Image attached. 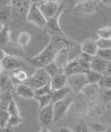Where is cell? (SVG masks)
I'll return each instance as SVG.
<instances>
[{
    "label": "cell",
    "instance_id": "cell-1",
    "mask_svg": "<svg viewBox=\"0 0 111 132\" xmlns=\"http://www.w3.org/2000/svg\"><path fill=\"white\" fill-rule=\"evenodd\" d=\"M57 52H58L57 47H56L53 45V42L50 40L41 52L33 56L32 58H30V63L36 69H43L46 65H48L49 63L54 61Z\"/></svg>",
    "mask_w": 111,
    "mask_h": 132
},
{
    "label": "cell",
    "instance_id": "cell-2",
    "mask_svg": "<svg viewBox=\"0 0 111 132\" xmlns=\"http://www.w3.org/2000/svg\"><path fill=\"white\" fill-rule=\"evenodd\" d=\"M39 10L46 18V20H49L54 16H57L60 11V7L62 3L60 1H53V0H42V1H36Z\"/></svg>",
    "mask_w": 111,
    "mask_h": 132
},
{
    "label": "cell",
    "instance_id": "cell-3",
    "mask_svg": "<svg viewBox=\"0 0 111 132\" xmlns=\"http://www.w3.org/2000/svg\"><path fill=\"white\" fill-rule=\"evenodd\" d=\"M26 19H27L28 22L35 24L36 27H39L41 29H43L44 24H46V22H47L46 18L43 17V14L39 10L36 1H30L28 11H27V13H26Z\"/></svg>",
    "mask_w": 111,
    "mask_h": 132
},
{
    "label": "cell",
    "instance_id": "cell-4",
    "mask_svg": "<svg viewBox=\"0 0 111 132\" xmlns=\"http://www.w3.org/2000/svg\"><path fill=\"white\" fill-rule=\"evenodd\" d=\"M73 103V99L72 97H67L64 100L57 101L52 103V109H53V122H57L60 119H62L68 113V111L71 108V105Z\"/></svg>",
    "mask_w": 111,
    "mask_h": 132
},
{
    "label": "cell",
    "instance_id": "cell-5",
    "mask_svg": "<svg viewBox=\"0 0 111 132\" xmlns=\"http://www.w3.org/2000/svg\"><path fill=\"white\" fill-rule=\"evenodd\" d=\"M49 81H50L49 76L44 72L43 69H36V71L32 73V76L28 78L26 84L30 87L32 90H36L48 84Z\"/></svg>",
    "mask_w": 111,
    "mask_h": 132
},
{
    "label": "cell",
    "instance_id": "cell-6",
    "mask_svg": "<svg viewBox=\"0 0 111 132\" xmlns=\"http://www.w3.org/2000/svg\"><path fill=\"white\" fill-rule=\"evenodd\" d=\"M88 84L86 73H78L67 77V86L75 93H80L82 89Z\"/></svg>",
    "mask_w": 111,
    "mask_h": 132
},
{
    "label": "cell",
    "instance_id": "cell-7",
    "mask_svg": "<svg viewBox=\"0 0 111 132\" xmlns=\"http://www.w3.org/2000/svg\"><path fill=\"white\" fill-rule=\"evenodd\" d=\"M88 71H89V64L82 61L80 58L68 62V64L64 69V73L67 77L78 75V73H87Z\"/></svg>",
    "mask_w": 111,
    "mask_h": 132
},
{
    "label": "cell",
    "instance_id": "cell-8",
    "mask_svg": "<svg viewBox=\"0 0 111 132\" xmlns=\"http://www.w3.org/2000/svg\"><path fill=\"white\" fill-rule=\"evenodd\" d=\"M61 11H59V13L57 16H54L53 18L47 20L46 24L43 27V30L48 32L51 37H56V36H64L65 32L62 31V29L60 27V23H59V19H60V16H61Z\"/></svg>",
    "mask_w": 111,
    "mask_h": 132
},
{
    "label": "cell",
    "instance_id": "cell-9",
    "mask_svg": "<svg viewBox=\"0 0 111 132\" xmlns=\"http://www.w3.org/2000/svg\"><path fill=\"white\" fill-rule=\"evenodd\" d=\"M1 64H2L3 70L11 72V71L18 70V69H21V67L25 64V62L19 57L12 56V54H8V56L3 59Z\"/></svg>",
    "mask_w": 111,
    "mask_h": 132
},
{
    "label": "cell",
    "instance_id": "cell-10",
    "mask_svg": "<svg viewBox=\"0 0 111 132\" xmlns=\"http://www.w3.org/2000/svg\"><path fill=\"white\" fill-rule=\"evenodd\" d=\"M39 122L43 128L49 127L53 122V109L52 104H49L47 107L40 109L39 111Z\"/></svg>",
    "mask_w": 111,
    "mask_h": 132
},
{
    "label": "cell",
    "instance_id": "cell-11",
    "mask_svg": "<svg viewBox=\"0 0 111 132\" xmlns=\"http://www.w3.org/2000/svg\"><path fill=\"white\" fill-rule=\"evenodd\" d=\"M98 8V2L97 1H91V0H86V1H79L75 6V10L79 11L83 14H92L97 11Z\"/></svg>",
    "mask_w": 111,
    "mask_h": 132
},
{
    "label": "cell",
    "instance_id": "cell-12",
    "mask_svg": "<svg viewBox=\"0 0 111 132\" xmlns=\"http://www.w3.org/2000/svg\"><path fill=\"white\" fill-rule=\"evenodd\" d=\"M109 63H110V61H106V60L100 59V58L94 56V57H92L90 63H89V70L100 73V75H103L106 71L107 65Z\"/></svg>",
    "mask_w": 111,
    "mask_h": 132
},
{
    "label": "cell",
    "instance_id": "cell-13",
    "mask_svg": "<svg viewBox=\"0 0 111 132\" xmlns=\"http://www.w3.org/2000/svg\"><path fill=\"white\" fill-rule=\"evenodd\" d=\"M51 41L53 42V45L57 47L58 50H61V49H68V48H71L75 45H77L76 42H73L71 39L64 36H56V37H51Z\"/></svg>",
    "mask_w": 111,
    "mask_h": 132
},
{
    "label": "cell",
    "instance_id": "cell-14",
    "mask_svg": "<svg viewBox=\"0 0 111 132\" xmlns=\"http://www.w3.org/2000/svg\"><path fill=\"white\" fill-rule=\"evenodd\" d=\"M69 49V48H68ZM68 49H61L58 50L57 54L54 58V63L58 67V69L60 70L61 73H64V69L69 62V53H68Z\"/></svg>",
    "mask_w": 111,
    "mask_h": 132
},
{
    "label": "cell",
    "instance_id": "cell-15",
    "mask_svg": "<svg viewBox=\"0 0 111 132\" xmlns=\"http://www.w3.org/2000/svg\"><path fill=\"white\" fill-rule=\"evenodd\" d=\"M49 84H50L51 92L59 89H62V88L67 87V76L65 73H58V75H56L50 79Z\"/></svg>",
    "mask_w": 111,
    "mask_h": 132
},
{
    "label": "cell",
    "instance_id": "cell-16",
    "mask_svg": "<svg viewBox=\"0 0 111 132\" xmlns=\"http://www.w3.org/2000/svg\"><path fill=\"white\" fill-rule=\"evenodd\" d=\"M99 91H100V88L98 87V84L88 83L87 86L82 89V91H81L80 93H82L87 99H89V100L94 101L99 96Z\"/></svg>",
    "mask_w": 111,
    "mask_h": 132
},
{
    "label": "cell",
    "instance_id": "cell-17",
    "mask_svg": "<svg viewBox=\"0 0 111 132\" xmlns=\"http://www.w3.org/2000/svg\"><path fill=\"white\" fill-rule=\"evenodd\" d=\"M80 50L82 53H86L90 57H94L98 51V48H97V45H96L94 40L88 39L80 45Z\"/></svg>",
    "mask_w": 111,
    "mask_h": 132
},
{
    "label": "cell",
    "instance_id": "cell-18",
    "mask_svg": "<svg viewBox=\"0 0 111 132\" xmlns=\"http://www.w3.org/2000/svg\"><path fill=\"white\" fill-rule=\"evenodd\" d=\"M9 78H10L11 81H12L13 84H14V83L22 84V83H26V82H27L29 76H28V73L26 72L25 70H22V69H18V70L11 71Z\"/></svg>",
    "mask_w": 111,
    "mask_h": 132
},
{
    "label": "cell",
    "instance_id": "cell-19",
    "mask_svg": "<svg viewBox=\"0 0 111 132\" xmlns=\"http://www.w3.org/2000/svg\"><path fill=\"white\" fill-rule=\"evenodd\" d=\"M10 35H11V30H10L9 26H7V24L3 26L2 30L0 31V48H1V49L6 50L9 47L10 43H11Z\"/></svg>",
    "mask_w": 111,
    "mask_h": 132
},
{
    "label": "cell",
    "instance_id": "cell-20",
    "mask_svg": "<svg viewBox=\"0 0 111 132\" xmlns=\"http://www.w3.org/2000/svg\"><path fill=\"white\" fill-rule=\"evenodd\" d=\"M16 92L19 97L23 99H35V93L33 90L26 83L22 84H17L16 86Z\"/></svg>",
    "mask_w": 111,
    "mask_h": 132
},
{
    "label": "cell",
    "instance_id": "cell-21",
    "mask_svg": "<svg viewBox=\"0 0 111 132\" xmlns=\"http://www.w3.org/2000/svg\"><path fill=\"white\" fill-rule=\"evenodd\" d=\"M71 92V90L69 89V87L67 86L62 89H59V90H56L51 92V102L54 103L57 101H60V100H64L65 98H67L69 96V93Z\"/></svg>",
    "mask_w": 111,
    "mask_h": 132
},
{
    "label": "cell",
    "instance_id": "cell-22",
    "mask_svg": "<svg viewBox=\"0 0 111 132\" xmlns=\"http://www.w3.org/2000/svg\"><path fill=\"white\" fill-rule=\"evenodd\" d=\"M7 110H8L9 117H21L20 109H19V107H18L16 100H14L12 97L9 98V100H8V103H7Z\"/></svg>",
    "mask_w": 111,
    "mask_h": 132
},
{
    "label": "cell",
    "instance_id": "cell-23",
    "mask_svg": "<svg viewBox=\"0 0 111 132\" xmlns=\"http://www.w3.org/2000/svg\"><path fill=\"white\" fill-rule=\"evenodd\" d=\"M29 5H30V1H10V7L11 9L16 10L19 13H27Z\"/></svg>",
    "mask_w": 111,
    "mask_h": 132
},
{
    "label": "cell",
    "instance_id": "cell-24",
    "mask_svg": "<svg viewBox=\"0 0 111 132\" xmlns=\"http://www.w3.org/2000/svg\"><path fill=\"white\" fill-rule=\"evenodd\" d=\"M7 103H8V101H6V100L0 101V127H5L7 121L9 119V113H8V110H7Z\"/></svg>",
    "mask_w": 111,
    "mask_h": 132
},
{
    "label": "cell",
    "instance_id": "cell-25",
    "mask_svg": "<svg viewBox=\"0 0 111 132\" xmlns=\"http://www.w3.org/2000/svg\"><path fill=\"white\" fill-rule=\"evenodd\" d=\"M11 14H12V9H11L10 2H9V5L0 8V23L6 26V23L10 20Z\"/></svg>",
    "mask_w": 111,
    "mask_h": 132
},
{
    "label": "cell",
    "instance_id": "cell-26",
    "mask_svg": "<svg viewBox=\"0 0 111 132\" xmlns=\"http://www.w3.org/2000/svg\"><path fill=\"white\" fill-rule=\"evenodd\" d=\"M12 89H13V83L10 80L9 76L0 77V90H1V92L9 93Z\"/></svg>",
    "mask_w": 111,
    "mask_h": 132
},
{
    "label": "cell",
    "instance_id": "cell-27",
    "mask_svg": "<svg viewBox=\"0 0 111 132\" xmlns=\"http://www.w3.org/2000/svg\"><path fill=\"white\" fill-rule=\"evenodd\" d=\"M31 41V35L27 31H21L17 37V43L20 48H26Z\"/></svg>",
    "mask_w": 111,
    "mask_h": 132
},
{
    "label": "cell",
    "instance_id": "cell-28",
    "mask_svg": "<svg viewBox=\"0 0 111 132\" xmlns=\"http://www.w3.org/2000/svg\"><path fill=\"white\" fill-rule=\"evenodd\" d=\"M23 121H25V120H23V118H22V117H9V119H8V121H7L5 128L9 129L10 131H12L13 128L20 126V124L23 122Z\"/></svg>",
    "mask_w": 111,
    "mask_h": 132
},
{
    "label": "cell",
    "instance_id": "cell-29",
    "mask_svg": "<svg viewBox=\"0 0 111 132\" xmlns=\"http://www.w3.org/2000/svg\"><path fill=\"white\" fill-rule=\"evenodd\" d=\"M43 70H44V72H46L48 76H49L50 79L52 78V77H54L56 75H58V73H61L60 70L58 69V67L56 65L54 62H51V63H49L48 65H46V67L43 68Z\"/></svg>",
    "mask_w": 111,
    "mask_h": 132
},
{
    "label": "cell",
    "instance_id": "cell-30",
    "mask_svg": "<svg viewBox=\"0 0 111 132\" xmlns=\"http://www.w3.org/2000/svg\"><path fill=\"white\" fill-rule=\"evenodd\" d=\"M86 77H87V81L88 83H94V84H98L99 80L101 79L102 75H100V73H97L94 71H90L89 70L87 73H86Z\"/></svg>",
    "mask_w": 111,
    "mask_h": 132
},
{
    "label": "cell",
    "instance_id": "cell-31",
    "mask_svg": "<svg viewBox=\"0 0 111 132\" xmlns=\"http://www.w3.org/2000/svg\"><path fill=\"white\" fill-rule=\"evenodd\" d=\"M36 100L38 101L40 109L47 107V105H49V104H52V102H51V93L46 94V96H41L39 98H36Z\"/></svg>",
    "mask_w": 111,
    "mask_h": 132
},
{
    "label": "cell",
    "instance_id": "cell-32",
    "mask_svg": "<svg viewBox=\"0 0 111 132\" xmlns=\"http://www.w3.org/2000/svg\"><path fill=\"white\" fill-rule=\"evenodd\" d=\"M97 35L99 38L101 39H110L111 38V28L110 26H106V27L99 28L97 30Z\"/></svg>",
    "mask_w": 111,
    "mask_h": 132
},
{
    "label": "cell",
    "instance_id": "cell-33",
    "mask_svg": "<svg viewBox=\"0 0 111 132\" xmlns=\"http://www.w3.org/2000/svg\"><path fill=\"white\" fill-rule=\"evenodd\" d=\"M90 132H106L109 130V127L105 123H100V122H93L91 124Z\"/></svg>",
    "mask_w": 111,
    "mask_h": 132
},
{
    "label": "cell",
    "instance_id": "cell-34",
    "mask_svg": "<svg viewBox=\"0 0 111 132\" xmlns=\"http://www.w3.org/2000/svg\"><path fill=\"white\" fill-rule=\"evenodd\" d=\"M33 93H35V99H36V98L41 97V96H46V94L51 93L50 84L48 83V84H46V86H43V87H41V88H39V89L33 90Z\"/></svg>",
    "mask_w": 111,
    "mask_h": 132
},
{
    "label": "cell",
    "instance_id": "cell-35",
    "mask_svg": "<svg viewBox=\"0 0 111 132\" xmlns=\"http://www.w3.org/2000/svg\"><path fill=\"white\" fill-rule=\"evenodd\" d=\"M98 87L100 89H111V77L102 76L98 82Z\"/></svg>",
    "mask_w": 111,
    "mask_h": 132
},
{
    "label": "cell",
    "instance_id": "cell-36",
    "mask_svg": "<svg viewBox=\"0 0 111 132\" xmlns=\"http://www.w3.org/2000/svg\"><path fill=\"white\" fill-rule=\"evenodd\" d=\"M96 57L103 59L106 61H110L111 60V49H98Z\"/></svg>",
    "mask_w": 111,
    "mask_h": 132
},
{
    "label": "cell",
    "instance_id": "cell-37",
    "mask_svg": "<svg viewBox=\"0 0 111 132\" xmlns=\"http://www.w3.org/2000/svg\"><path fill=\"white\" fill-rule=\"evenodd\" d=\"M96 41L98 49H110L111 48V39H101L98 38Z\"/></svg>",
    "mask_w": 111,
    "mask_h": 132
},
{
    "label": "cell",
    "instance_id": "cell-38",
    "mask_svg": "<svg viewBox=\"0 0 111 132\" xmlns=\"http://www.w3.org/2000/svg\"><path fill=\"white\" fill-rule=\"evenodd\" d=\"M103 91L101 92V99L102 101H105L106 103H109L110 102V98H111V89H102Z\"/></svg>",
    "mask_w": 111,
    "mask_h": 132
},
{
    "label": "cell",
    "instance_id": "cell-39",
    "mask_svg": "<svg viewBox=\"0 0 111 132\" xmlns=\"http://www.w3.org/2000/svg\"><path fill=\"white\" fill-rule=\"evenodd\" d=\"M102 108L100 107V105H93L92 108L89 109V114L90 116H96V114H100V113H102Z\"/></svg>",
    "mask_w": 111,
    "mask_h": 132
},
{
    "label": "cell",
    "instance_id": "cell-40",
    "mask_svg": "<svg viewBox=\"0 0 111 132\" xmlns=\"http://www.w3.org/2000/svg\"><path fill=\"white\" fill-rule=\"evenodd\" d=\"M73 132H90V129L88 128L87 124H78L75 128V130H72Z\"/></svg>",
    "mask_w": 111,
    "mask_h": 132
},
{
    "label": "cell",
    "instance_id": "cell-41",
    "mask_svg": "<svg viewBox=\"0 0 111 132\" xmlns=\"http://www.w3.org/2000/svg\"><path fill=\"white\" fill-rule=\"evenodd\" d=\"M7 56H8L7 51L0 48V62H2V61H3V59H5V58H6Z\"/></svg>",
    "mask_w": 111,
    "mask_h": 132
},
{
    "label": "cell",
    "instance_id": "cell-42",
    "mask_svg": "<svg viewBox=\"0 0 111 132\" xmlns=\"http://www.w3.org/2000/svg\"><path fill=\"white\" fill-rule=\"evenodd\" d=\"M58 132H73L70 128H67V127H62V128H60L59 129V131Z\"/></svg>",
    "mask_w": 111,
    "mask_h": 132
},
{
    "label": "cell",
    "instance_id": "cell-43",
    "mask_svg": "<svg viewBox=\"0 0 111 132\" xmlns=\"http://www.w3.org/2000/svg\"><path fill=\"white\" fill-rule=\"evenodd\" d=\"M0 132H11V131L5 127H0Z\"/></svg>",
    "mask_w": 111,
    "mask_h": 132
},
{
    "label": "cell",
    "instance_id": "cell-44",
    "mask_svg": "<svg viewBox=\"0 0 111 132\" xmlns=\"http://www.w3.org/2000/svg\"><path fill=\"white\" fill-rule=\"evenodd\" d=\"M3 73V68H2V64H1V62H0V76H1Z\"/></svg>",
    "mask_w": 111,
    "mask_h": 132
},
{
    "label": "cell",
    "instance_id": "cell-45",
    "mask_svg": "<svg viewBox=\"0 0 111 132\" xmlns=\"http://www.w3.org/2000/svg\"><path fill=\"white\" fill-rule=\"evenodd\" d=\"M40 132H49V131H48V129H47V128H42V130L40 131Z\"/></svg>",
    "mask_w": 111,
    "mask_h": 132
},
{
    "label": "cell",
    "instance_id": "cell-46",
    "mask_svg": "<svg viewBox=\"0 0 111 132\" xmlns=\"http://www.w3.org/2000/svg\"><path fill=\"white\" fill-rule=\"evenodd\" d=\"M2 28H3V24H2V23H0V31L2 30Z\"/></svg>",
    "mask_w": 111,
    "mask_h": 132
},
{
    "label": "cell",
    "instance_id": "cell-47",
    "mask_svg": "<svg viewBox=\"0 0 111 132\" xmlns=\"http://www.w3.org/2000/svg\"><path fill=\"white\" fill-rule=\"evenodd\" d=\"M106 132H110V129H109V130H108V131H106Z\"/></svg>",
    "mask_w": 111,
    "mask_h": 132
},
{
    "label": "cell",
    "instance_id": "cell-48",
    "mask_svg": "<svg viewBox=\"0 0 111 132\" xmlns=\"http://www.w3.org/2000/svg\"><path fill=\"white\" fill-rule=\"evenodd\" d=\"M0 93H1V90H0Z\"/></svg>",
    "mask_w": 111,
    "mask_h": 132
}]
</instances>
